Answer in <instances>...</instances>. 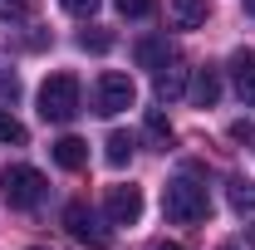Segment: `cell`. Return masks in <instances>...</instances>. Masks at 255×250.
<instances>
[{
	"mask_svg": "<svg viewBox=\"0 0 255 250\" xmlns=\"http://www.w3.org/2000/svg\"><path fill=\"white\" fill-rule=\"evenodd\" d=\"M132 54H137V64H142V69H152V74H162V69L172 64V44L152 34V39H137V49H132Z\"/></svg>",
	"mask_w": 255,
	"mask_h": 250,
	"instance_id": "cell-8",
	"label": "cell"
},
{
	"mask_svg": "<svg viewBox=\"0 0 255 250\" xmlns=\"http://www.w3.org/2000/svg\"><path fill=\"white\" fill-rule=\"evenodd\" d=\"M162 211H167V221H177V226H196V221L211 216V196H206V187L196 177H172L162 187Z\"/></svg>",
	"mask_w": 255,
	"mask_h": 250,
	"instance_id": "cell-1",
	"label": "cell"
},
{
	"mask_svg": "<svg viewBox=\"0 0 255 250\" xmlns=\"http://www.w3.org/2000/svg\"><path fill=\"white\" fill-rule=\"evenodd\" d=\"M182 89H187V69H162L157 74V103L182 98Z\"/></svg>",
	"mask_w": 255,
	"mask_h": 250,
	"instance_id": "cell-12",
	"label": "cell"
},
{
	"mask_svg": "<svg viewBox=\"0 0 255 250\" xmlns=\"http://www.w3.org/2000/svg\"><path fill=\"white\" fill-rule=\"evenodd\" d=\"M206 15H211V0H172V25H177V30L206 25Z\"/></svg>",
	"mask_w": 255,
	"mask_h": 250,
	"instance_id": "cell-9",
	"label": "cell"
},
{
	"mask_svg": "<svg viewBox=\"0 0 255 250\" xmlns=\"http://www.w3.org/2000/svg\"><path fill=\"white\" fill-rule=\"evenodd\" d=\"M0 142H5V147H10V142H15V147L25 142V123H20L15 113H5V108H0Z\"/></svg>",
	"mask_w": 255,
	"mask_h": 250,
	"instance_id": "cell-15",
	"label": "cell"
},
{
	"mask_svg": "<svg viewBox=\"0 0 255 250\" xmlns=\"http://www.w3.org/2000/svg\"><path fill=\"white\" fill-rule=\"evenodd\" d=\"M103 157H108V167H128V157H132V137H128V132H108Z\"/></svg>",
	"mask_w": 255,
	"mask_h": 250,
	"instance_id": "cell-14",
	"label": "cell"
},
{
	"mask_svg": "<svg viewBox=\"0 0 255 250\" xmlns=\"http://www.w3.org/2000/svg\"><path fill=\"white\" fill-rule=\"evenodd\" d=\"M231 137H236V142H255V123L251 118H246V123H231Z\"/></svg>",
	"mask_w": 255,
	"mask_h": 250,
	"instance_id": "cell-22",
	"label": "cell"
},
{
	"mask_svg": "<svg viewBox=\"0 0 255 250\" xmlns=\"http://www.w3.org/2000/svg\"><path fill=\"white\" fill-rule=\"evenodd\" d=\"M64 10H69V15H79V20H89V15H94L98 5H103V0H59Z\"/></svg>",
	"mask_w": 255,
	"mask_h": 250,
	"instance_id": "cell-20",
	"label": "cell"
},
{
	"mask_svg": "<svg viewBox=\"0 0 255 250\" xmlns=\"http://www.w3.org/2000/svg\"><path fill=\"white\" fill-rule=\"evenodd\" d=\"M30 5H34V0H0V15H5V20H25Z\"/></svg>",
	"mask_w": 255,
	"mask_h": 250,
	"instance_id": "cell-19",
	"label": "cell"
},
{
	"mask_svg": "<svg viewBox=\"0 0 255 250\" xmlns=\"http://www.w3.org/2000/svg\"><path fill=\"white\" fill-rule=\"evenodd\" d=\"M132 103H137V89H132V79H128V74H118V69L98 74V84H94V108L103 113V118L128 113Z\"/></svg>",
	"mask_w": 255,
	"mask_h": 250,
	"instance_id": "cell-4",
	"label": "cell"
},
{
	"mask_svg": "<svg viewBox=\"0 0 255 250\" xmlns=\"http://www.w3.org/2000/svg\"><path fill=\"white\" fill-rule=\"evenodd\" d=\"M34 250H39V246H34Z\"/></svg>",
	"mask_w": 255,
	"mask_h": 250,
	"instance_id": "cell-27",
	"label": "cell"
},
{
	"mask_svg": "<svg viewBox=\"0 0 255 250\" xmlns=\"http://www.w3.org/2000/svg\"><path fill=\"white\" fill-rule=\"evenodd\" d=\"M103 211H108V226H137V216H142V191L137 187H108Z\"/></svg>",
	"mask_w": 255,
	"mask_h": 250,
	"instance_id": "cell-6",
	"label": "cell"
},
{
	"mask_svg": "<svg viewBox=\"0 0 255 250\" xmlns=\"http://www.w3.org/2000/svg\"><path fill=\"white\" fill-rule=\"evenodd\" d=\"M246 15H255V0H246Z\"/></svg>",
	"mask_w": 255,
	"mask_h": 250,
	"instance_id": "cell-24",
	"label": "cell"
},
{
	"mask_svg": "<svg viewBox=\"0 0 255 250\" xmlns=\"http://www.w3.org/2000/svg\"><path fill=\"white\" fill-rule=\"evenodd\" d=\"M113 5H118V15H128V20H147L157 10V0H113Z\"/></svg>",
	"mask_w": 255,
	"mask_h": 250,
	"instance_id": "cell-18",
	"label": "cell"
},
{
	"mask_svg": "<svg viewBox=\"0 0 255 250\" xmlns=\"http://www.w3.org/2000/svg\"><path fill=\"white\" fill-rule=\"evenodd\" d=\"M64 231H69L79 246H89V250H103L108 241H113V231L98 226V216L84 206V201H69V206H64Z\"/></svg>",
	"mask_w": 255,
	"mask_h": 250,
	"instance_id": "cell-5",
	"label": "cell"
},
{
	"mask_svg": "<svg viewBox=\"0 0 255 250\" xmlns=\"http://www.w3.org/2000/svg\"><path fill=\"white\" fill-rule=\"evenodd\" d=\"M226 196H231V206H236L241 216L255 211V182L251 177H231V191H226Z\"/></svg>",
	"mask_w": 255,
	"mask_h": 250,
	"instance_id": "cell-13",
	"label": "cell"
},
{
	"mask_svg": "<svg viewBox=\"0 0 255 250\" xmlns=\"http://www.w3.org/2000/svg\"><path fill=\"white\" fill-rule=\"evenodd\" d=\"M251 246H255V226H251Z\"/></svg>",
	"mask_w": 255,
	"mask_h": 250,
	"instance_id": "cell-25",
	"label": "cell"
},
{
	"mask_svg": "<svg viewBox=\"0 0 255 250\" xmlns=\"http://www.w3.org/2000/svg\"><path fill=\"white\" fill-rule=\"evenodd\" d=\"M79 113V79L74 74H49L39 84V118L44 123H69Z\"/></svg>",
	"mask_w": 255,
	"mask_h": 250,
	"instance_id": "cell-2",
	"label": "cell"
},
{
	"mask_svg": "<svg viewBox=\"0 0 255 250\" xmlns=\"http://www.w3.org/2000/svg\"><path fill=\"white\" fill-rule=\"evenodd\" d=\"M231 79H236L241 103L255 108V49H236V54H231Z\"/></svg>",
	"mask_w": 255,
	"mask_h": 250,
	"instance_id": "cell-7",
	"label": "cell"
},
{
	"mask_svg": "<svg viewBox=\"0 0 255 250\" xmlns=\"http://www.w3.org/2000/svg\"><path fill=\"white\" fill-rule=\"evenodd\" d=\"M0 98H10V103L20 98V79H15V69L5 74V64H0Z\"/></svg>",
	"mask_w": 255,
	"mask_h": 250,
	"instance_id": "cell-21",
	"label": "cell"
},
{
	"mask_svg": "<svg viewBox=\"0 0 255 250\" xmlns=\"http://www.w3.org/2000/svg\"><path fill=\"white\" fill-rule=\"evenodd\" d=\"M216 98H221L216 69H196V79H191V103H196V108H216Z\"/></svg>",
	"mask_w": 255,
	"mask_h": 250,
	"instance_id": "cell-10",
	"label": "cell"
},
{
	"mask_svg": "<svg viewBox=\"0 0 255 250\" xmlns=\"http://www.w3.org/2000/svg\"><path fill=\"white\" fill-rule=\"evenodd\" d=\"M152 250H187V246H177V241H162V246H152Z\"/></svg>",
	"mask_w": 255,
	"mask_h": 250,
	"instance_id": "cell-23",
	"label": "cell"
},
{
	"mask_svg": "<svg viewBox=\"0 0 255 250\" xmlns=\"http://www.w3.org/2000/svg\"><path fill=\"white\" fill-rule=\"evenodd\" d=\"M147 137H152L157 147H167V137H172V127H167V118H162V108H147Z\"/></svg>",
	"mask_w": 255,
	"mask_h": 250,
	"instance_id": "cell-17",
	"label": "cell"
},
{
	"mask_svg": "<svg viewBox=\"0 0 255 250\" xmlns=\"http://www.w3.org/2000/svg\"><path fill=\"white\" fill-rule=\"evenodd\" d=\"M221 250H236V246H221Z\"/></svg>",
	"mask_w": 255,
	"mask_h": 250,
	"instance_id": "cell-26",
	"label": "cell"
},
{
	"mask_svg": "<svg viewBox=\"0 0 255 250\" xmlns=\"http://www.w3.org/2000/svg\"><path fill=\"white\" fill-rule=\"evenodd\" d=\"M44 177L34 172V167H25V162H15V167H5L0 172V196L15 206V211H34L39 201H44Z\"/></svg>",
	"mask_w": 255,
	"mask_h": 250,
	"instance_id": "cell-3",
	"label": "cell"
},
{
	"mask_svg": "<svg viewBox=\"0 0 255 250\" xmlns=\"http://www.w3.org/2000/svg\"><path fill=\"white\" fill-rule=\"evenodd\" d=\"M79 44H84V49H94V54H103V49H113V34L103 30V25H94V30L79 34Z\"/></svg>",
	"mask_w": 255,
	"mask_h": 250,
	"instance_id": "cell-16",
	"label": "cell"
},
{
	"mask_svg": "<svg viewBox=\"0 0 255 250\" xmlns=\"http://www.w3.org/2000/svg\"><path fill=\"white\" fill-rule=\"evenodd\" d=\"M54 162H59L64 172H79V167L89 162V142H84V137H59V142H54Z\"/></svg>",
	"mask_w": 255,
	"mask_h": 250,
	"instance_id": "cell-11",
	"label": "cell"
}]
</instances>
